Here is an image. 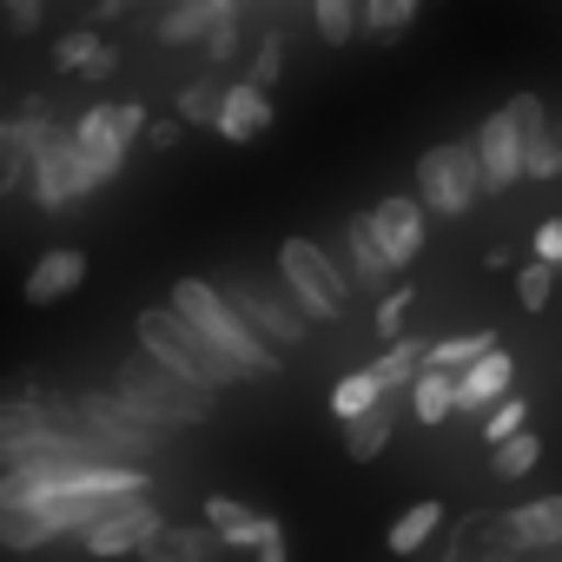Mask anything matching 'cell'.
<instances>
[{"label": "cell", "instance_id": "1", "mask_svg": "<svg viewBox=\"0 0 562 562\" xmlns=\"http://www.w3.org/2000/svg\"><path fill=\"white\" fill-rule=\"evenodd\" d=\"M232 371H238V384H258V378H278V351L232 312V299L212 285V278H179V285H172V299H166Z\"/></svg>", "mask_w": 562, "mask_h": 562}, {"label": "cell", "instance_id": "2", "mask_svg": "<svg viewBox=\"0 0 562 562\" xmlns=\"http://www.w3.org/2000/svg\"><path fill=\"white\" fill-rule=\"evenodd\" d=\"M60 411H67V424L87 437V443H100V457H126V463H146V457H159L166 450V424H153L146 411H133L113 384L106 391H80V397H60Z\"/></svg>", "mask_w": 562, "mask_h": 562}, {"label": "cell", "instance_id": "3", "mask_svg": "<svg viewBox=\"0 0 562 562\" xmlns=\"http://www.w3.org/2000/svg\"><path fill=\"white\" fill-rule=\"evenodd\" d=\"M139 133H146V106L139 100H100V106H87L67 126L74 159H80V186L100 192L106 179H120V166H126V153H133Z\"/></svg>", "mask_w": 562, "mask_h": 562}, {"label": "cell", "instance_id": "4", "mask_svg": "<svg viewBox=\"0 0 562 562\" xmlns=\"http://www.w3.org/2000/svg\"><path fill=\"white\" fill-rule=\"evenodd\" d=\"M133 331H139V351H146L153 364L179 371L186 384H199V391H212V397H218L225 384H238V371H232V364H225V358H218V351H212L179 312H172V305H146Z\"/></svg>", "mask_w": 562, "mask_h": 562}, {"label": "cell", "instance_id": "5", "mask_svg": "<svg viewBox=\"0 0 562 562\" xmlns=\"http://www.w3.org/2000/svg\"><path fill=\"white\" fill-rule=\"evenodd\" d=\"M113 391L133 404V411H146L153 424H166V430H186V424H205L212 417V391H199V384H186L179 371H166V364H153L146 351L139 358H126L120 371H113Z\"/></svg>", "mask_w": 562, "mask_h": 562}, {"label": "cell", "instance_id": "6", "mask_svg": "<svg viewBox=\"0 0 562 562\" xmlns=\"http://www.w3.org/2000/svg\"><path fill=\"white\" fill-rule=\"evenodd\" d=\"M278 278H285L292 305L305 318H318V325H331V318L351 312V271L318 238H285V245H278Z\"/></svg>", "mask_w": 562, "mask_h": 562}, {"label": "cell", "instance_id": "7", "mask_svg": "<svg viewBox=\"0 0 562 562\" xmlns=\"http://www.w3.org/2000/svg\"><path fill=\"white\" fill-rule=\"evenodd\" d=\"M549 120V106L536 100V93H516V100H503L483 126H476V166H483V192H509L516 179H522V139L536 133Z\"/></svg>", "mask_w": 562, "mask_h": 562}, {"label": "cell", "instance_id": "8", "mask_svg": "<svg viewBox=\"0 0 562 562\" xmlns=\"http://www.w3.org/2000/svg\"><path fill=\"white\" fill-rule=\"evenodd\" d=\"M483 199V166H476V146L470 139H443L417 159V205L437 212V218H463L470 205Z\"/></svg>", "mask_w": 562, "mask_h": 562}, {"label": "cell", "instance_id": "9", "mask_svg": "<svg viewBox=\"0 0 562 562\" xmlns=\"http://www.w3.org/2000/svg\"><path fill=\"white\" fill-rule=\"evenodd\" d=\"M225 299H232V312L271 345V351H299L305 338H312V318L292 305V292H271V285H258V278H232V285H218Z\"/></svg>", "mask_w": 562, "mask_h": 562}, {"label": "cell", "instance_id": "10", "mask_svg": "<svg viewBox=\"0 0 562 562\" xmlns=\"http://www.w3.org/2000/svg\"><path fill=\"white\" fill-rule=\"evenodd\" d=\"M166 516L146 503V496H126V503H106L93 522H80L74 536H80V549L87 555H100V562H113V555H139L146 549V536L159 529Z\"/></svg>", "mask_w": 562, "mask_h": 562}, {"label": "cell", "instance_id": "11", "mask_svg": "<svg viewBox=\"0 0 562 562\" xmlns=\"http://www.w3.org/2000/svg\"><path fill=\"white\" fill-rule=\"evenodd\" d=\"M27 192H34V205H41V212H60V205H74V199H87L67 126H54V133H47V146L34 153V166H27Z\"/></svg>", "mask_w": 562, "mask_h": 562}, {"label": "cell", "instance_id": "12", "mask_svg": "<svg viewBox=\"0 0 562 562\" xmlns=\"http://www.w3.org/2000/svg\"><path fill=\"white\" fill-rule=\"evenodd\" d=\"M443 562H522V542L509 529V509H470L450 542H443Z\"/></svg>", "mask_w": 562, "mask_h": 562}, {"label": "cell", "instance_id": "13", "mask_svg": "<svg viewBox=\"0 0 562 562\" xmlns=\"http://www.w3.org/2000/svg\"><path fill=\"white\" fill-rule=\"evenodd\" d=\"M364 218H371V238L384 245V258H391L397 271H404V265L424 251V205H417L411 192H391V199H378Z\"/></svg>", "mask_w": 562, "mask_h": 562}, {"label": "cell", "instance_id": "14", "mask_svg": "<svg viewBox=\"0 0 562 562\" xmlns=\"http://www.w3.org/2000/svg\"><path fill=\"white\" fill-rule=\"evenodd\" d=\"M212 133H218V139H232V146L265 139V133H271V93H265V87H251V80H225L218 113H212Z\"/></svg>", "mask_w": 562, "mask_h": 562}, {"label": "cell", "instance_id": "15", "mask_svg": "<svg viewBox=\"0 0 562 562\" xmlns=\"http://www.w3.org/2000/svg\"><path fill=\"white\" fill-rule=\"evenodd\" d=\"M87 251L80 245H54V251H41L34 265H27V285H21V299L27 305H60V299H74L80 285H87Z\"/></svg>", "mask_w": 562, "mask_h": 562}, {"label": "cell", "instance_id": "16", "mask_svg": "<svg viewBox=\"0 0 562 562\" xmlns=\"http://www.w3.org/2000/svg\"><path fill=\"white\" fill-rule=\"evenodd\" d=\"M205 529L218 536V549H258L271 529H285L278 516H265V509H251V503H238V496H205Z\"/></svg>", "mask_w": 562, "mask_h": 562}, {"label": "cell", "instance_id": "17", "mask_svg": "<svg viewBox=\"0 0 562 562\" xmlns=\"http://www.w3.org/2000/svg\"><path fill=\"white\" fill-rule=\"evenodd\" d=\"M509 384H516V364H509V351H503V345H490L476 364H463V371H457V411H463V417H483Z\"/></svg>", "mask_w": 562, "mask_h": 562}, {"label": "cell", "instance_id": "18", "mask_svg": "<svg viewBox=\"0 0 562 562\" xmlns=\"http://www.w3.org/2000/svg\"><path fill=\"white\" fill-rule=\"evenodd\" d=\"M238 8H245V0H172V8L159 14V27H153V34H159L166 47H199V41H205V27L232 21Z\"/></svg>", "mask_w": 562, "mask_h": 562}, {"label": "cell", "instance_id": "19", "mask_svg": "<svg viewBox=\"0 0 562 562\" xmlns=\"http://www.w3.org/2000/svg\"><path fill=\"white\" fill-rule=\"evenodd\" d=\"M54 67H60V74H80V80H106V74L120 67V54L106 47L100 27H67V34L54 41Z\"/></svg>", "mask_w": 562, "mask_h": 562}, {"label": "cell", "instance_id": "20", "mask_svg": "<svg viewBox=\"0 0 562 562\" xmlns=\"http://www.w3.org/2000/svg\"><path fill=\"white\" fill-rule=\"evenodd\" d=\"M139 555H146V562H212V555H218V536L205 529V516H199V522H159Z\"/></svg>", "mask_w": 562, "mask_h": 562}, {"label": "cell", "instance_id": "21", "mask_svg": "<svg viewBox=\"0 0 562 562\" xmlns=\"http://www.w3.org/2000/svg\"><path fill=\"white\" fill-rule=\"evenodd\" d=\"M345 258H351V285H371V292H378V285H391V278H397V265H391L384 245L371 238V218H364V212L345 225Z\"/></svg>", "mask_w": 562, "mask_h": 562}, {"label": "cell", "instance_id": "22", "mask_svg": "<svg viewBox=\"0 0 562 562\" xmlns=\"http://www.w3.org/2000/svg\"><path fill=\"white\" fill-rule=\"evenodd\" d=\"M47 542H60V529H54V516H47L41 503H8V509H0V549L34 555V549H47Z\"/></svg>", "mask_w": 562, "mask_h": 562}, {"label": "cell", "instance_id": "23", "mask_svg": "<svg viewBox=\"0 0 562 562\" xmlns=\"http://www.w3.org/2000/svg\"><path fill=\"white\" fill-rule=\"evenodd\" d=\"M417 8H424V0H358V34L371 47H397L417 27Z\"/></svg>", "mask_w": 562, "mask_h": 562}, {"label": "cell", "instance_id": "24", "mask_svg": "<svg viewBox=\"0 0 562 562\" xmlns=\"http://www.w3.org/2000/svg\"><path fill=\"white\" fill-rule=\"evenodd\" d=\"M391 437H397V424H391V397H384V404H371V411H358V417H345V457H351V463L384 457V450H391Z\"/></svg>", "mask_w": 562, "mask_h": 562}, {"label": "cell", "instance_id": "25", "mask_svg": "<svg viewBox=\"0 0 562 562\" xmlns=\"http://www.w3.org/2000/svg\"><path fill=\"white\" fill-rule=\"evenodd\" d=\"M404 391H411L417 424H443V417H457V371H430V364H417V378H411Z\"/></svg>", "mask_w": 562, "mask_h": 562}, {"label": "cell", "instance_id": "26", "mask_svg": "<svg viewBox=\"0 0 562 562\" xmlns=\"http://www.w3.org/2000/svg\"><path fill=\"white\" fill-rule=\"evenodd\" d=\"M509 529L522 549H562V496H536V503L509 509Z\"/></svg>", "mask_w": 562, "mask_h": 562}, {"label": "cell", "instance_id": "27", "mask_svg": "<svg viewBox=\"0 0 562 562\" xmlns=\"http://www.w3.org/2000/svg\"><path fill=\"white\" fill-rule=\"evenodd\" d=\"M536 463H542V437H536L529 424L490 443V476H496V483H516V476H529Z\"/></svg>", "mask_w": 562, "mask_h": 562}, {"label": "cell", "instance_id": "28", "mask_svg": "<svg viewBox=\"0 0 562 562\" xmlns=\"http://www.w3.org/2000/svg\"><path fill=\"white\" fill-rule=\"evenodd\" d=\"M437 529H443V503H437V496H424V503H411V509L391 522V536H384V542H391V555H417Z\"/></svg>", "mask_w": 562, "mask_h": 562}, {"label": "cell", "instance_id": "29", "mask_svg": "<svg viewBox=\"0 0 562 562\" xmlns=\"http://www.w3.org/2000/svg\"><path fill=\"white\" fill-rule=\"evenodd\" d=\"M417 364H424V338H384V358H371V378L384 384V391H404L411 378H417Z\"/></svg>", "mask_w": 562, "mask_h": 562}, {"label": "cell", "instance_id": "30", "mask_svg": "<svg viewBox=\"0 0 562 562\" xmlns=\"http://www.w3.org/2000/svg\"><path fill=\"white\" fill-rule=\"evenodd\" d=\"M490 345H496V331H457V338L424 345V364H430V371H463V364H476Z\"/></svg>", "mask_w": 562, "mask_h": 562}, {"label": "cell", "instance_id": "31", "mask_svg": "<svg viewBox=\"0 0 562 562\" xmlns=\"http://www.w3.org/2000/svg\"><path fill=\"white\" fill-rule=\"evenodd\" d=\"M312 27L325 47H351L358 41V0H312Z\"/></svg>", "mask_w": 562, "mask_h": 562}, {"label": "cell", "instance_id": "32", "mask_svg": "<svg viewBox=\"0 0 562 562\" xmlns=\"http://www.w3.org/2000/svg\"><path fill=\"white\" fill-rule=\"evenodd\" d=\"M391 391L371 378V364L364 371H351V378H338V391H331V417L345 424V417H358V411H371V404H384Z\"/></svg>", "mask_w": 562, "mask_h": 562}, {"label": "cell", "instance_id": "33", "mask_svg": "<svg viewBox=\"0 0 562 562\" xmlns=\"http://www.w3.org/2000/svg\"><path fill=\"white\" fill-rule=\"evenodd\" d=\"M522 179H562V133L549 120L522 139Z\"/></svg>", "mask_w": 562, "mask_h": 562}, {"label": "cell", "instance_id": "34", "mask_svg": "<svg viewBox=\"0 0 562 562\" xmlns=\"http://www.w3.org/2000/svg\"><path fill=\"white\" fill-rule=\"evenodd\" d=\"M549 299H555V265H549V258H529V265L516 271V305H522V312H542Z\"/></svg>", "mask_w": 562, "mask_h": 562}, {"label": "cell", "instance_id": "35", "mask_svg": "<svg viewBox=\"0 0 562 562\" xmlns=\"http://www.w3.org/2000/svg\"><path fill=\"white\" fill-rule=\"evenodd\" d=\"M278 74H285V34H278V27H271V34L258 41V54H251V67H245V80L271 93V87H278Z\"/></svg>", "mask_w": 562, "mask_h": 562}, {"label": "cell", "instance_id": "36", "mask_svg": "<svg viewBox=\"0 0 562 562\" xmlns=\"http://www.w3.org/2000/svg\"><path fill=\"white\" fill-rule=\"evenodd\" d=\"M522 424H529V397L503 391V397L483 411V443H496V437H509V430H522Z\"/></svg>", "mask_w": 562, "mask_h": 562}, {"label": "cell", "instance_id": "37", "mask_svg": "<svg viewBox=\"0 0 562 562\" xmlns=\"http://www.w3.org/2000/svg\"><path fill=\"white\" fill-rule=\"evenodd\" d=\"M218 93H225L218 80H192V87L179 93V120H186V126H212V113H218Z\"/></svg>", "mask_w": 562, "mask_h": 562}, {"label": "cell", "instance_id": "38", "mask_svg": "<svg viewBox=\"0 0 562 562\" xmlns=\"http://www.w3.org/2000/svg\"><path fill=\"white\" fill-rule=\"evenodd\" d=\"M411 305H417V292H411V285L384 292V299H378V318H371V325H378V338H397V331H404V312H411Z\"/></svg>", "mask_w": 562, "mask_h": 562}, {"label": "cell", "instance_id": "39", "mask_svg": "<svg viewBox=\"0 0 562 562\" xmlns=\"http://www.w3.org/2000/svg\"><path fill=\"white\" fill-rule=\"evenodd\" d=\"M199 47H205V60H212V67H225V60L238 54V14H232V21H218V27H205V41H199Z\"/></svg>", "mask_w": 562, "mask_h": 562}, {"label": "cell", "instance_id": "40", "mask_svg": "<svg viewBox=\"0 0 562 562\" xmlns=\"http://www.w3.org/2000/svg\"><path fill=\"white\" fill-rule=\"evenodd\" d=\"M529 258H549V265H562V218H542V225L529 232Z\"/></svg>", "mask_w": 562, "mask_h": 562}, {"label": "cell", "instance_id": "41", "mask_svg": "<svg viewBox=\"0 0 562 562\" xmlns=\"http://www.w3.org/2000/svg\"><path fill=\"white\" fill-rule=\"evenodd\" d=\"M139 139H146L153 153H172V146L186 139V120H179V113H172V120H146V133H139Z\"/></svg>", "mask_w": 562, "mask_h": 562}, {"label": "cell", "instance_id": "42", "mask_svg": "<svg viewBox=\"0 0 562 562\" xmlns=\"http://www.w3.org/2000/svg\"><path fill=\"white\" fill-rule=\"evenodd\" d=\"M8 8V21H14V34H34L41 21H47V0H0Z\"/></svg>", "mask_w": 562, "mask_h": 562}, {"label": "cell", "instance_id": "43", "mask_svg": "<svg viewBox=\"0 0 562 562\" xmlns=\"http://www.w3.org/2000/svg\"><path fill=\"white\" fill-rule=\"evenodd\" d=\"M251 555H258V562H292V542H285V529H271V536H265Z\"/></svg>", "mask_w": 562, "mask_h": 562}, {"label": "cell", "instance_id": "44", "mask_svg": "<svg viewBox=\"0 0 562 562\" xmlns=\"http://www.w3.org/2000/svg\"><path fill=\"white\" fill-rule=\"evenodd\" d=\"M555 133H562V120H555Z\"/></svg>", "mask_w": 562, "mask_h": 562}, {"label": "cell", "instance_id": "45", "mask_svg": "<svg viewBox=\"0 0 562 562\" xmlns=\"http://www.w3.org/2000/svg\"><path fill=\"white\" fill-rule=\"evenodd\" d=\"M555 271H562V265H555Z\"/></svg>", "mask_w": 562, "mask_h": 562}]
</instances>
